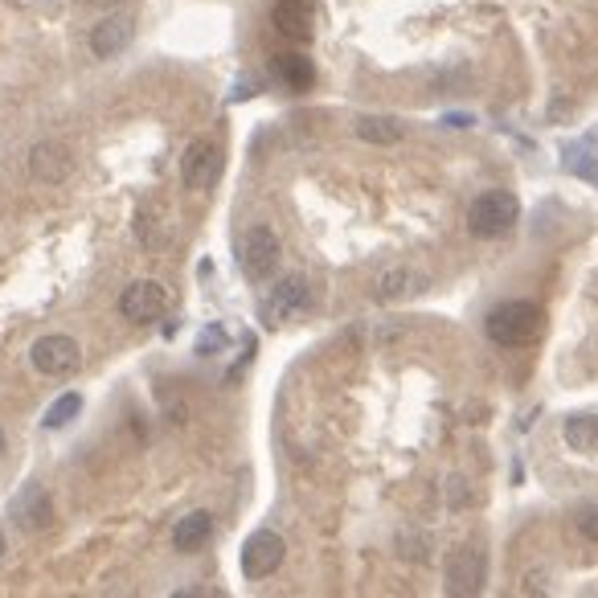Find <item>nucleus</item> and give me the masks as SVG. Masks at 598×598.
<instances>
[{
    "instance_id": "8",
    "label": "nucleus",
    "mask_w": 598,
    "mask_h": 598,
    "mask_svg": "<svg viewBox=\"0 0 598 598\" xmlns=\"http://www.w3.org/2000/svg\"><path fill=\"white\" fill-rule=\"evenodd\" d=\"M484 553L476 545H455L447 549V558H443V578H447V590L451 594H480L484 590Z\"/></svg>"
},
{
    "instance_id": "12",
    "label": "nucleus",
    "mask_w": 598,
    "mask_h": 598,
    "mask_svg": "<svg viewBox=\"0 0 598 598\" xmlns=\"http://www.w3.org/2000/svg\"><path fill=\"white\" fill-rule=\"evenodd\" d=\"M271 21L283 37L291 41H312V25H316V9H312V0H279V5L271 9Z\"/></svg>"
},
{
    "instance_id": "15",
    "label": "nucleus",
    "mask_w": 598,
    "mask_h": 598,
    "mask_svg": "<svg viewBox=\"0 0 598 598\" xmlns=\"http://www.w3.org/2000/svg\"><path fill=\"white\" fill-rule=\"evenodd\" d=\"M209 537H213V512H205V508L189 512V517H181V521H177V529H173V545H177L181 553L201 549Z\"/></svg>"
},
{
    "instance_id": "22",
    "label": "nucleus",
    "mask_w": 598,
    "mask_h": 598,
    "mask_svg": "<svg viewBox=\"0 0 598 598\" xmlns=\"http://www.w3.org/2000/svg\"><path fill=\"white\" fill-rule=\"evenodd\" d=\"M447 123L451 127H467V123H472V115H447Z\"/></svg>"
},
{
    "instance_id": "21",
    "label": "nucleus",
    "mask_w": 598,
    "mask_h": 598,
    "mask_svg": "<svg viewBox=\"0 0 598 598\" xmlns=\"http://www.w3.org/2000/svg\"><path fill=\"white\" fill-rule=\"evenodd\" d=\"M218 340H226V336H222V328H209V332L197 340V353H201V357H209V349L218 345Z\"/></svg>"
},
{
    "instance_id": "7",
    "label": "nucleus",
    "mask_w": 598,
    "mask_h": 598,
    "mask_svg": "<svg viewBox=\"0 0 598 598\" xmlns=\"http://www.w3.org/2000/svg\"><path fill=\"white\" fill-rule=\"evenodd\" d=\"M218 173H222V148H218V140H209V136L189 140V148L181 156V181H185V189L205 193L213 181H218Z\"/></svg>"
},
{
    "instance_id": "17",
    "label": "nucleus",
    "mask_w": 598,
    "mask_h": 598,
    "mask_svg": "<svg viewBox=\"0 0 598 598\" xmlns=\"http://www.w3.org/2000/svg\"><path fill=\"white\" fill-rule=\"evenodd\" d=\"M353 132L365 140V144H398L406 136V127L390 115H357L353 119Z\"/></svg>"
},
{
    "instance_id": "4",
    "label": "nucleus",
    "mask_w": 598,
    "mask_h": 598,
    "mask_svg": "<svg viewBox=\"0 0 598 598\" xmlns=\"http://www.w3.org/2000/svg\"><path fill=\"white\" fill-rule=\"evenodd\" d=\"M279 259H283V242L271 226H250L238 242V267L250 283H263L279 271Z\"/></svg>"
},
{
    "instance_id": "1",
    "label": "nucleus",
    "mask_w": 598,
    "mask_h": 598,
    "mask_svg": "<svg viewBox=\"0 0 598 598\" xmlns=\"http://www.w3.org/2000/svg\"><path fill=\"white\" fill-rule=\"evenodd\" d=\"M541 328H545V312H541V304H533V299H504V304H496L484 320L488 340L500 349L533 345V340L541 336Z\"/></svg>"
},
{
    "instance_id": "6",
    "label": "nucleus",
    "mask_w": 598,
    "mask_h": 598,
    "mask_svg": "<svg viewBox=\"0 0 598 598\" xmlns=\"http://www.w3.org/2000/svg\"><path fill=\"white\" fill-rule=\"evenodd\" d=\"M168 304H173V299H168L164 283L136 279L132 287H123V295H119V316L132 320V324H152V320H160L168 312Z\"/></svg>"
},
{
    "instance_id": "9",
    "label": "nucleus",
    "mask_w": 598,
    "mask_h": 598,
    "mask_svg": "<svg viewBox=\"0 0 598 598\" xmlns=\"http://www.w3.org/2000/svg\"><path fill=\"white\" fill-rule=\"evenodd\" d=\"M283 558H287L283 537L271 533V529H259V533H250L246 545H242V574L250 582H263L283 566Z\"/></svg>"
},
{
    "instance_id": "11",
    "label": "nucleus",
    "mask_w": 598,
    "mask_h": 598,
    "mask_svg": "<svg viewBox=\"0 0 598 598\" xmlns=\"http://www.w3.org/2000/svg\"><path fill=\"white\" fill-rule=\"evenodd\" d=\"M13 521L25 529V533H46L54 525V500L46 488H25L17 500H13Z\"/></svg>"
},
{
    "instance_id": "20",
    "label": "nucleus",
    "mask_w": 598,
    "mask_h": 598,
    "mask_svg": "<svg viewBox=\"0 0 598 598\" xmlns=\"http://www.w3.org/2000/svg\"><path fill=\"white\" fill-rule=\"evenodd\" d=\"M574 525H578V533H582L586 541H598V504H586L578 517H574Z\"/></svg>"
},
{
    "instance_id": "24",
    "label": "nucleus",
    "mask_w": 598,
    "mask_h": 598,
    "mask_svg": "<svg viewBox=\"0 0 598 598\" xmlns=\"http://www.w3.org/2000/svg\"><path fill=\"white\" fill-rule=\"evenodd\" d=\"M0 558H5V533H0Z\"/></svg>"
},
{
    "instance_id": "18",
    "label": "nucleus",
    "mask_w": 598,
    "mask_h": 598,
    "mask_svg": "<svg viewBox=\"0 0 598 598\" xmlns=\"http://www.w3.org/2000/svg\"><path fill=\"white\" fill-rule=\"evenodd\" d=\"M275 74L287 82V87H295V91H308L312 82H316V66L304 54H275Z\"/></svg>"
},
{
    "instance_id": "23",
    "label": "nucleus",
    "mask_w": 598,
    "mask_h": 598,
    "mask_svg": "<svg viewBox=\"0 0 598 598\" xmlns=\"http://www.w3.org/2000/svg\"><path fill=\"white\" fill-rule=\"evenodd\" d=\"M5 447H9V443H5V431H0V459H5Z\"/></svg>"
},
{
    "instance_id": "13",
    "label": "nucleus",
    "mask_w": 598,
    "mask_h": 598,
    "mask_svg": "<svg viewBox=\"0 0 598 598\" xmlns=\"http://www.w3.org/2000/svg\"><path fill=\"white\" fill-rule=\"evenodd\" d=\"M29 173H33L41 185H58V181H66V177H70V152H66L62 144H54V140L37 144L33 156H29Z\"/></svg>"
},
{
    "instance_id": "2",
    "label": "nucleus",
    "mask_w": 598,
    "mask_h": 598,
    "mask_svg": "<svg viewBox=\"0 0 598 598\" xmlns=\"http://www.w3.org/2000/svg\"><path fill=\"white\" fill-rule=\"evenodd\" d=\"M517 222H521V201L504 189L480 193L467 205V234L472 238H504Z\"/></svg>"
},
{
    "instance_id": "14",
    "label": "nucleus",
    "mask_w": 598,
    "mask_h": 598,
    "mask_svg": "<svg viewBox=\"0 0 598 598\" xmlns=\"http://www.w3.org/2000/svg\"><path fill=\"white\" fill-rule=\"evenodd\" d=\"M132 33H136V25L127 21V17H107V21H99L95 29H91V54L95 58H115V54H123L127 50V41H132Z\"/></svg>"
},
{
    "instance_id": "3",
    "label": "nucleus",
    "mask_w": 598,
    "mask_h": 598,
    "mask_svg": "<svg viewBox=\"0 0 598 598\" xmlns=\"http://www.w3.org/2000/svg\"><path fill=\"white\" fill-rule=\"evenodd\" d=\"M312 304H316V283H312L308 275H287V279H279V283L263 295L259 316H263L267 328H279V324H287V320H295V316H304Z\"/></svg>"
},
{
    "instance_id": "5",
    "label": "nucleus",
    "mask_w": 598,
    "mask_h": 598,
    "mask_svg": "<svg viewBox=\"0 0 598 598\" xmlns=\"http://www.w3.org/2000/svg\"><path fill=\"white\" fill-rule=\"evenodd\" d=\"M29 361L41 377H74L82 369V345L66 332H50V336L33 340Z\"/></svg>"
},
{
    "instance_id": "16",
    "label": "nucleus",
    "mask_w": 598,
    "mask_h": 598,
    "mask_svg": "<svg viewBox=\"0 0 598 598\" xmlns=\"http://www.w3.org/2000/svg\"><path fill=\"white\" fill-rule=\"evenodd\" d=\"M562 439L578 455H598V418L594 414H570L562 422Z\"/></svg>"
},
{
    "instance_id": "10",
    "label": "nucleus",
    "mask_w": 598,
    "mask_h": 598,
    "mask_svg": "<svg viewBox=\"0 0 598 598\" xmlns=\"http://www.w3.org/2000/svg\"><path fill=\"white\" fill-rule=\"evenodd\" d=\"M422 287H426V275L414 271V267H406V263H398V267L381 271L369 291H373L377 304H402V299H414Z\"/></svg>"
},
{
    "instance_id": "19",
    "label": "nucleus",
    "mask_w": 598,
    "mask_h": 598,
    "mask_svg": "<svg viewBox=\"0 0 598 598\" xmlns=\"http://www.w3.org/2000/svg\"><path fill=\"white\" fill-rule=\"evenodd\" d=\"M78 410H82V398H78V394H62V398L46 410V418H41V422H46V431H58V426H66V422L78 418Z\"/></svg>"
}]
</instances>
